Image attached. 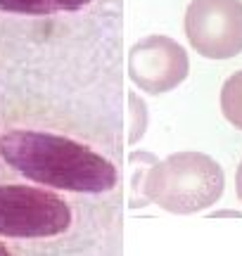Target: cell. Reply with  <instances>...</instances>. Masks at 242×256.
Segmentation results:
<instances>
[{
  "label": "cell",
  "mask_w": 242,
  "mask_h": 256,
  "mask_svg": "<svg viewBox=\"0 0 242 256\" xmlns=\"http://www.w3.org/2000/svg\"><path fill=\"white\" fill-rule=\"evenodd\" d=\"M0 156L17 174L55 190L102 194L119 180L110 159L72 138L40 130H8L0 136Z\"/></svg>",
  "instance_id": "6da1fadb"
},
{
  "label": "cell",
  "mask_w": 242,
  "mask_h": 256,
  "mask_svg": "<svg viewBox=\"0 0 242 256\" xmlns=\"http://www.w3.org/2000/svg\"><path fill=\"white\" fill-rule=\"evenodd\" d=\"M224 188L226 176L221 164L202 152H174L162 162H152L133 180V190H140L138 206L150 202L178 216L214 206Z\"/></svg>",
  "instance_id": "7a4b0ae2"
},
{
  "label": "cell",
  "mask_w": 242,
  "mask_h": 256,
  "mask_svg": "<svg viewBox=\"0 0 242 256\" xmlns=\"http://www.w3.org/2000/svg\"><path fill=\"white\" fill-rule=\"evenodd\" d=\"M72 209L43 188L0 185V238H55L72 228Z\"/></svg>",
  "instance_id": "3957f363"
},
{
  "label": "cell",
  "mask_w": 242,
  "mask_h": 256,
  "mask_svg": "<svg viewBox=\"0 0 242 256\" xmlns=\"http://www.w3.org/2000/svg\"><path fill=\"white\" fill-rule=\"evenodd\" d=\"M186 36L197 55L230 60L242 52V0H190Z\"/></svg>",
  "instance_id": "277c9868"
},
{
  "label": "cell",
  "mask_w": 242,
  "mask_h": 256,
  "mask_svg": "<svg viewBox=\"0 0 242 256\" xmlns=\"http://www.w3.org/2000/svg\"><path fill=\"white\" fill-rule=\"evenodd\" d=\"M190 60L186 48L168 36L140 38L128 50V78L148 95H164L188 78Z\"/></svg>",
  "instance_id": "5b68a950"
},
{
  "label": "cell",
  "mask_w": 242,
  "mask_h": 256,
  "mask_svg": "<svg viewBox=\"0 0 242 256\" xmlns=\"http://www.w3.org/2000/svg\"><path fill=\"white\" fill-rule=\"evenodd\" d=\"M93 0H0V10L14 14H55V12H76L90 5Z\"/></svg>",
  "instance_id": "8992f818"
},
{
  "label": "cell",
  "mask_w": 242,
  "mask_h": 256,
  "mask_svg": "<svg viewBox=\"0 0 242 256\" xmlns=\"http://www.w3.org/2000/svg\"><path fill=\"white\" fill-rule=\"evenodd\" d=\"M221 112L230 126L242 130V72L226 78L221 88Z\"/></svg>",
  "instance_id": "52a82bcc"
},
{
  "label": "cell",
  "mask_w": 242,
  "mask_h": 256,
  "mask_svg": "<svg viewBox=\"0 0 242 256\" xmlns=\"http://www.w3.org/2000/svg\"><path fill=\"white\" fill-rule=\"evenodd\" d=\"M148 130V104L136 90L128 92V145L140 142Z\"/></svg>",
  "instance_id": "ba28073f"
},
{
  "label": "cell",
  "mask_w": 242,
  "mask_h": 256,
  "mask_svg": "<svg viewBox=\"0 0 242 256\" xmlns=\"http://www.w3.org/2000/svg\"><path fill=\"white\" fill-rule=\"evenodd\" d=\"M235 192H238V200L242 202V162L238 166V174H235Z\"/></svg>",
  "instance_id": "9c48e42d"
},
{
  "label": "cell",
  "mask_w": 242,
  "mask_h": 256,
  "mask_svg": "<svg viewBox=\"0 0 242 256\" xmlns=\"http://www.w3.org/2000/svg\"><path fill=\"white\" fill-rule=\"evenodd\" d=\"M10 254V249L8 247H2V244H0V256H8Z\"/></svg>",
  "instance_id": "30bf717a"
}]
</instances>
